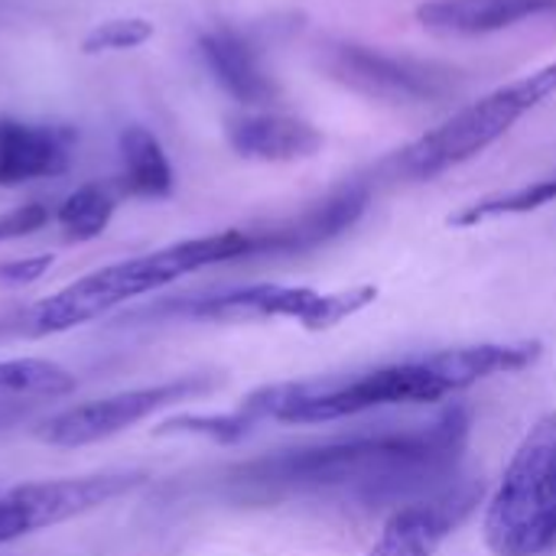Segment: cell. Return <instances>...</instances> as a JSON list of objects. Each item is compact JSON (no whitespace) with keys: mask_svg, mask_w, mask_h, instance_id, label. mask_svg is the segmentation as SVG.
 I'll list each match as a JSON object with an SVG mask.
<instances>
[{"mask_svg":"<svg viewBox=\"0 0 556 556\" xmlns=\"http://www.w3.org/2000/svg\"><path fill=\"white\" fill-rule=\"evenodd\" d=\"M469 410L450 407L433 424L394 433H362L319 446L251 459L231 476L257 495L345 489L365 505H414L450 489L469 443Z\"/></svg>","mask_w":556,"mask_h":556,"instance_id":"cell-1","label":"cell"},{"mask_svg":"<svg viewBox=\"0 0 556 556\" xmlns=\"http://www.w3.org/2000/svg\"><path fill=\"white\" fill-rule=\"evenodd\" d=\"M241 257H261V228H228L202 238H186L169 248L121 264H108L88 277H78L59 293L36 300L26 309L7 316L0 323V336H13V339L59 336L91 319H101L104 313H111L114 306L134 296L163 290L195 270L241 261Z\"/></svg>","mask_w":556,"mask_h":556,"instance_id":"cell-2","label":"cell"},{"mask_svg":"<svg viewBox=\"0 0 556 556\" xmlns=\"http://www.w3.org/2000/svg\"><path fill=\"white\" fill-rule=\"evenodd\" d=\"M453 391L437 378L427 358L397 362L352 381H283L251 391L238 407L254 424H336L397 404H437Z\"/></svg>","mask_w":556,"mask_h":556,"instance_id":"cell-3","label":"cell"},{"mask_svg":"<svg viewBox=\"0 0 556 556\" xmlns=\"http://www.w3.org/2000/svg\"><path fill=\"white\" fill-rule=\"evenodd\" d=\"M482 531L495 556H541L556 544V410L515 450Z\"/></svg>","mask_w":556,"mask_h":556,"instance_id":"cell-4","label":"cell"},{"mask_svg":"<svg viewBox=\"0 0 556 556\" xmlns=\"http://www.w3.org/2000/svg\"><path fill=\"white\" fill-rule=\"evenodd\" d=\"M554 91L556 62L489 91L485 98L456 111L437 130H430L420 140H414L410 147H404L394 160L397 176H404L410 182L443 176L446 169L479 156L495 140H502L525 114H531L538 104H544Z\"/></svg>","mask_w":556,"mask_h":556,"instance_id":"cell-5","label":"cell"},{"mask_svg":"<svg viewBox=\"0 0 556 556\" xmlns=\"http://www.w3.org/2000/svg\"><path fill=\"white\" fill-rule=\"evenodd\" d=\"M378 290L371 283L319 293L309 287H283V283H251L225 293L189 296L173 303L169 313L195 323H241V319H293L309 332H326L345 323L349 316L371 306Z\"/></svg>","mask_w":556,"mask_h":556,"instance_id":"cell-6","label":"cell"},{"mask_svg":"<svg viewBox=\"0 0 556 556\" xmlns=\"http://www.w3.org/2000/svg\"><path fill=\"white\" fill-rule=\"evenodd\" d=\"M215 388H218V378H212V375H182L173 381L130 388V391H121V394H111L101 401H88V404L59 410L36 430V437L59 450L91 446V443L111 440V437L143 424L147 417H153L173 404L202 397Z\"/></svg>","mask_w":556,"mask_h":556,"instance_id":"cell-7","label":"cell"},{"mask_svg":"<svg viewBox=\"0 0 556 556\" xmlns=\"http://www.w3.org/2000/svg\"><path fill=\"white\" fill-rule=\"evenodd\" d=\"M323 68L345 88L388 101V104H427L443 101L459 88V72L443 62L381 52L358 42H336L323 49Z\"/></svg>","mask_w":556,"mask_h":556,"instance_id":"cell-8","label":"cell"},{"mask_svg":"<svg viewBox=\"0 0 556 556\" xmlns=\"http://www.w3.org/2000/svg\"><path fill=\"white\" fill-rule=\"evenodd\" d=\"M479 498H482L479 482H459L433 498L397 508L388 518L381 538L375 541L368 556H433L440 544L469 518Z\"/></svg>","mask_w":556,"mask_h":556,"instance_id":"cell-9","label":"cell"},{"mask_svg":"<svg viewBox=\"0 0 556 556\" xmlns=\"http://www.w3.org/2000/svg\"><path fill=\"white\" fill-rule=\"evenodd\" d=\"M78 134L62 124L0 121V186L13 189L68 173Z\"/></svg>","mask_w":556,"mask_h":556,"instance_id":"cell-10","label":"cell"},{"mask_svg":"<svg viewBox=\"0 0 556 556\" xmlns=\"http://www.w3.org/2000/svg\"><path fill=\"white\" fill-rule=\"evenodd\" d=\"M368 199L371 195L365 186H345L332 192L329 199L316 202L313 208L300 212L296 218L261 228V238H264L261 254H296V251H309L339 238L365 215Z\"/></svg>","mask_w":556,"mask_h":556,"instance_id":"cell-11","label":"cell"},{"mask_svg":"<svg viewBox=\"0 0 556 556\" xmlns=\"http://www.w3.org/2000/svg\"><path fill=\"white\" fill-rule=\"evenodd\" d=\"M225 137L231 150L244 160H264V163H290V160H306L323 150V134L290 114L277 111H254V114H238L228 121Z\"/></svg>","mask_w":556,"mask_h":556,"instance_id":"cell-12","label":"cell"},{"mask_svg":"<svg viewBox=\"0 0 556 556\" xmlns=\"http://www.w3.org/2000/svg\"><path fill=\"white\" fill-rule=\"evenodd\" d=\"M202 62L208 65L212 78L241 104L264 108L280 98V85L264 68L257 49L235 29H208L199 36Z\"/></svg>","mask_w":556,"mask_h":556,"instance_id":"cell-13","label":"cell"},{"mask_svg":"<svg viewBox=\"0 0 556 556\" xmlns=\"http://www.w3.org/2000/svg\"><path fill=\"white\" fill-rule=\"evenodd\" d=\"M556 13V0H427L417 20L443 36H485Z\"/></svg>","mask_w":556,"mask_h":556,"instance_id":"cell-14","label":"cell"},{"mask_svg":"<svg viewBox=\"0 0 556 556\" xmlns=\"http://www.w3.org/2000/svg\"><path fill=\"white\" fill-rule=\"evenodd\" d=\"M541 358V342H482L427 355V365L453 391H466L495 375H518Z\"/></svg>","mask_w":556,"mask_h":556,"instance_id":"cell-15","label":"cell"},{"mask_svg":"<svg viewBox=\"0 0 556 556\" xmlns=\"http://www.w3.org/2000/svg\"><path fill=\"white\" fill-rule=\"evenodd\" d=\"M121 153V186L137 199H166L173 195L176 176L163 143L140 124H130L117 137Z\"/></svg>","mask_w":556,"mask_h":556,"instance_id":"cell-16","label":"cell"},{"mask_svg":"<svg viewBox=\"0 0 556 556\" xmlns=\"http://www.w3.org/2000/svg\"><path fill=\"white\" fill-rule=\"evenodd\" d=\"M75 391V375L49 358H10L0 362V404L65 397Z\"/></svg>","mask_w":556,"mask_h":556,"instance_id":"cell-17","label":"cell"},{"mask_svg":"<svg viewBox=\"0 0 556 556\" xmlns=\"http://www.w3.org/2000/svg\"><path fill=\"white\" fill-rule=\"evenodd\" d=\"M556 202V173L544 176V179H534L528 186H518V189H508V192H495V195H485L472 205H466L463 212H456L450 218L453 228H476V225H485V222H495V218H511V215H528V212H538L544 205H554Z\"/></svg>","mask_w":556,"mask_h":556,"instance_id":"cell-18","label":"cell"},{"mask_svg":"<svg viewBox=\"0 0 556 556\" xmlns=\"http://www.w3.org/2000/svg\"><path fill=\"white\" fill-rule=\"evenodd\" d=\"M114 195L111 189L98 186V182H88V186H78L55 212V222L65 235V241H94L114 218Z\"/></svg>","mask_w":556,"mask_h":556,"instance_id":"cell-19","label":"cell"},{"mask_svg":"<svg viewBox=\"0 0 556 556\" xmlns=\"http://www.w3.org/2000/svg\"><path fill=\"white\" fill-rule=\"evenodd\" d=\"M153 36V23L143 16H117L91 26L81 36V52L85 55H101V52H127L143 46Z\"/></svg>","mask_w":556,"mask_h":556,"instance_id":"cell-20","label":"cell"},{"mask_svg":"<svg viewBox=\"0 0 556 556\" xmlns=\"http://www.w3.org/2000/svg\"><path fill=\"white\" fill-rule=\"evenodd\" d=\"M49 205L42 202H26V205H16L10 212L0 215V244L3 241H16V238H26L39 228L49 225Z\"/></svg>","mask_w":556,"mask_h":556,"instance_id":"cell-21","label":"cell"},{"mask_svg":"<svg viewBox=\"0 0 556 556\" xmlns=\"http://www.w3.org/2000/svg\"><path fill=\"white\" fill-rule=\"evenodd\" d=\"M49 267H52V254H36V257H23V261H7V264H0V283H7V287L36 283Z\"/></svg>","mask_w":556,"mask_h":556,"instance_id":"cell-22","label":"cell"},{"mask_svg":"<svg viewBox=\"0 0 556 556\" xmlns=\"http://www.w3.org/2000/svg\"><path fill=\"white\" fill-rule=\"evenodd\" d=\"M10 521H7V505H3V495H0V544H10Z\"/></svg>","mask_w":556,"mask_h":556,"instance_id":"cell-23","label":"cell"}]
</instances>
